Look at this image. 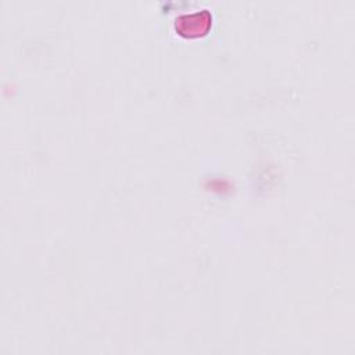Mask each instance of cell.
Returning <instances> with one entry per match:
<instances>
[{
	"mask_svg": "<svg viewBox=\"0 0 355 355\" xmlns=\"http://www.w3.org/2000/svg\"><path fill=\"white\" fill-rule=\"evenodd\" d=\"M212 24V14L208 8L196 10L189 14H182L175 19V29L183 37L204 36Z\"/></svg>",
	"mask_w": 355,
	"mask_h": 355,
	"instance_id": "cell-1",
	"label": "cell"
}]
</instances>
